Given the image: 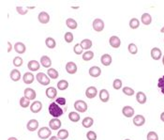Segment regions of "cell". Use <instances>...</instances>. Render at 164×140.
Returning a JSON list of instances; mask_svg holds the SVG:
<instances>
[{"mask_svg": "<svg viewBox=\"0 0 164 140\" xmlns=\"http://www.w3.org/2000/svg\"><path fill=\"white\" fill-rule=\"evenodd\" d=\"M48 110H49V114L54 118H59L63 115V113H64V110H63L60 107V105H58L56 102L50 104Z\"/></svg>", "mask_w": 164, "mask_h": 140, "instance_id": "cell-1", "label": "cell"}, {"mask_svg": "<svg viewBox=\"0 0 164 140\" xmlns=\"http://www.w3.org/2000/svg\"><path fill=\"white\" fill-rule=\"evenodd\" d=\"M36 78H37V81L39 82L40 85H42V86H48V85L50 84V82H51V80H50L49 76L46 75L43 73L37 74Z\"/></svg>", "mask_w": 164, "mask_h": 140, "instance_id": "cell-2", "label": "cell"}, {"mask_svg": "<svg viewBox=\"0 0 164 140\" xmlns=\"http://www.w3.org/2000/svg\"><path fill=\"white\" fill-rule=\"evenodd\" d=\"M74 108L80 113H85L87 110V104L83 100H78L74 103Z\"/></svg>", "mask_w": 164, "mask_h": 140, "instance_id": "cell-3", "label": "cell"}, {"mask_svg": "<svg viewBox=\"0 0 164 140\" xmlns=\"http://www.w3.org/2000/svg\"><path fill=\"white\" fill-rule=\"evenodd\" d=\"M51 134H52V131L48 127H42L38 132V136L40 139H47L51 136Z\"/></svg>", "mask_w": 164, "mask_h": 140, "instance_id": "cell-4", "label": "cell"}, {"mask_svg": "<svg viewBox=\"0 0 164 140\" xmlns=\"http://www.w3.org/2000/svg\"><path fill=\"white\" fill-rule=\"evenodd\" d=\"M93 29L97 32H101L104 29V22L99 18H97L93 21Z\"/></svg>", "mask_w": 164, "mask_h": 140, "instance_id": "cell-5", "label": "cell"}, {"mask_svg": "<svg viewBox=\"0 0 164 140\" xmlns=\"http://www.w3.org/2000/svg\"><path fill=\"white\" fill-rule=\"evenodd\" d=\"M61 126H62L61 120H59V118H54L49 121V127H50V129H51V130L56 131V130L59 129Z\"/></svg>", "mask_w": 164, "mask_h": 140, "instance_id": "cell-6", "label": "cell"}, {"mask_svg": "<svg viewBox=\"0 0 164 140\" xmlns=\"http://www.w3.org/2000/svg\"><path fill=\"white\" fill-rule=\"evenodd\" d=\"M24 97H26V98L29 101H32V100H35L36 97H37V93L36 91L33 90V88H27L24 90Z\"/></svg>", "mask_w": 164, "mask_h": 140, "instance_id": "cell-7", "label": "cell"}, {"mask_svg": "<svg viewBox=\"0 0 164 140\" xmlns=\"http://www.w3.org/2000/svg\"><path fill=\"white\" fill-rule=\"evenodd\" d=\"M26 128L29 132H35V131L39 128V121L37 120H30L26 124Z\"/></svg>", "mask_w": 164, "mask_h": 140, "instance_id": "cell-8", "label": "cell"}, {"mask_svg": "<svg viewBox=\"0 0 164 140\" xmlns=\"http://www.w3.org/2000/svg\"><path fill=\"white\" fill-rule=\"evenodd\" d=\"M134 112H135L134 108L129 106V105H126L122 109V113L126 118H132L134 116Z\"/></svg>", "mask_w": 164, "mask_h": 140, "instance_id": "cell-9", "label": "cell"}, {"mask_svg": "<svg viewBox=\"0 0 164 140\" xmlns=\"http://www.w3.org/2000/svg\"><path fill=\"white\" fill-rule=\"evenodd\" d=\"M66 71L69 74H74L77 73V65L74 62L69 61L66 64Z\"/></svg>", "mask_w": 164, "mask_h": 140, "instance_id": "cell-10", "label": "cell"}, {"mask_svg": "<svg viewBox=\"0 0 164 140\" xmlns=\"http://www.w3.org/2000/svg\"><path fill=\"white\" fill-rule=\"evenodd\" d=\"M98 94V90L95 87H89L86 88L85 90V96L88 99H93Z\"/></svg>", "mask_w": 164, "mask_h": 140, "instance_id": "cell-11", "label": "cell"}, {"mask_svg": "<svg viewBox=\"0 0 164 140\" xmlns=\"http://www.w3.org/2000/svg\"><path fill=\"white\" fill-rule=\"evenodd\" d=\"M109 43L113 48H119L121 45V41L117 36H112L109 39Z\"/></svg>", "mask_w": 164, "mask_h": 140, "instance_id": "cell-12", "label": "cell"}, {"mask_svg": "<svg viewBox=\"0 0 164 140\" xmlns=\"http://www.w3.org/2000/svg\"><path fill=\"white\" fill-rule=\"evenodd\" d=\"M42 109V104L40 101H35L30 105V110L32 113H39Z\"/></svg>", "mask_w": 164, "mask_h": 140, "instance_id": "cell-13", "label": "cell"}, {"mask_svg": "<svg viewBox=\"0 0 164 140\" xmlns=\"http://www.w3.org/2000/svg\"><path fill=\"white\" fill-rule=\"evenodd\" d=\"M145 123V118L142 115H136L133 118V124L135 126H142Z\"/></svg>", "mask_w": 164, "mask_h": 140, "instance_id": "cell-14", "label": "cell"}, {"mask_svg": "<svg viewBox=\"0 0 164 140\" xmlns=\"http://www.w3.org/2000/svg\"><path fill=\"white\" fill-rule=\"evenodd\" d=\"M38 19H39L40 23L41 24H48L50 21V15L46 11H41L40 12L39 16H38Z\"/></svg>", "mask_w": 164, "mask_h": 140, "instance_id": "cell-15", "label": "cell"}, {"mask_svg": "<svg viewBox=\"0 0 164 140\" xmlns=\"http://www.w3.org/2000/svg\"><path fill=\"white\" fill-rule=\"evenodd\" d=\"M112 61H113V58L109 54H104L100 57V62H101V64L104 66H110L112 64Z\"/></svg>", "mask_w": 164, "mask_h": 140, "instance_id": "cell-16", "label": "cell"}, {"mask_svg": "<svg viewBox=\"0 0 164 140\" xmlns=\"http://www.w3.org/2000/svg\"><path fill=\"white\" fill-rule=\"evenodd\" d=\"M89 75L92 77H99V76L101 74V69L98 66H93L89 69Z\"/></svg>", "mask_w": 164, "mask_h": 140, "instance_id": "cell-17", "label": "cell"}, {"mask_svg": "<svg viewBox=\"0 0 164 140\" xmlns=\"http://www.w3.org/2000/svg\"><path fill=\"white\" fill-rule=\"evenodd\" d=\"M162 56L161 54V50L158 48V47H154L151 50V57L154 59V60H158V59H161Z\"/></svg>", "mask_w": 164, "mask_h": 140, "instance_id": "cell-18", "label": "cell"}, {"mask_svg": "<svg viewBox=\"0 0 164 140\" xmlns=\"http://www.w3.org/2000/svg\"><path fill=\"white\" fill-rule=\"evenodd\" d=\"M46 96L48 97L49 99H56V95H57V90L56 88H48L47 90H46Z\"/></svg>", "mask_w": 164, "mask_h": 140, "instance_id": "cell-19", "label": "cell"}, {"mask_svg": "<svg viewBox=\"0 0 164 140\" xmlns=\"http://www.w3.org/2000/svg\"><path fill=\"white\" fill-rule=\"evenodd\" d=\"M34 79H35V76L33 75L32 73H26L24 74L23 76V81L24 84L26 85H29V84H32L33 82H34Z\"/></svg>", "mask_w": 164, "mask_h": 140, "instance_id": "cell-20", "label": "cell"}, {"mask_svg": "<svg viewBox=\"0 0 164 140\" xmlns=\"http://www.w3.org/2000/svg\"><path fill=\"white\" fill-rule=\"evenodd\" d=\"M27 68L31 71H37L40 68V65L37 60H30L27 63Z\"/></svg>", "mask_w": 164, "mask_h": 140, "instance_id": "cell-21", "label": "cell"}, {"mask_svg": "<svg viewBox=\"0 0 164 140\" xmlns=\"http://www.w3.org/2000/svg\"><path fill=\"white\" fill-rule=\"evenodd\" d=\"M40 64L44 68H48V69H50V67L52 65L51 58H50L48 56H42L40 57Z\"/></svg>", "mask_w": 164, "mask_h": 140, "instance_id": "cell-22", "label": "cell"}, {"mask_svg": "<svg viewBox=\"0 0 164 140\" xmlns=\"http://www.w3.org/2000/svg\"><path fill=\"white\" fill-rule=\"evenodd\" d=\"M99 99L102 103H107L110 99V94L107 90H101L99 91Z\"/></svg>", "mask_w": 164, "mask_h": 140, "instance_id": "cell-23", "label": "cell"}, {"mask_svg": "<svg viewBox=\"0 0 164 140\" xmlns=\"http://www.w3.org/2000/svg\"><path fill=\"white\" fill-rule=\"evenodd\" d=\"M136 100L140 104H145L146 103V100H147L146 95L145 94L144 92L139 91V92L136 93Z\"/></svg>", "mask_w": 164, "mask_h": 140, "instance_id": "cell-24", "label": "cell"}, {"mask_svg": "<svg viewBox=\"0 0 164 140\" xmlns=\"http://www.w3.org/2000/svg\"><path fill=\"white\" fill-rule=\"evenodd\" d=\"M26 45H24L23 42H16V43L14 44V50L17 52L18 54H24V52H26Z\"/></svg>", "mask_w": 164, "mask_h": 140, "instance_id": "cell-25", "label": "cell"}, {"mask_svg": "<svg viewBox=\"0 0 164 140\" xmlns=\"http://www.w3.org/2000/svg\"><path fill=\"white\" fill-rule=\"evenodd\" d=\"M10 79L12 80V81L17 82V81H19V80L21 79V73H20L18 70L13 69V70L10 71Z\"/></svg>", "mask_w": 164, "mask_h": 140, "instance_id": "cell-26", "label": "cell"}, {"mask_svg": "<svg viewBox=\"0 0 164 140\" xmlns=\"http://www.w3.org/2000/svg\"><path fill=\"white\" fill-rule=\"evenodd\" d=\"M93 123H94V120L90 117L85 118L82 121V125L85 127V128H90V127L93 126Z\"/></svg>", "mask_w": 164, "mask_h": 140, "instance_id": "cell-27", "label": "cell"}, {"mask_svg": "<svg viewBox=\"0 0 164 140\" xmlns=\"http://www.w3.org/2000/svg\"><path fill=\"white\" fill-rule=\"evenodd\" d=\"M142 23L144 24L145 25H149L151 23H152V17H151V15L149 13H144L142 15Z\"/></svg>", "mask_w": 164, "mask_h": 140, "instance_id": "cell-28", "label": "cell"}, {"mask_svg": "<svg viewBox=\"0 0 164 140\" xmlns=\"http://www.w3.org/2000/svg\"><path fill=\"white\" fill-rule=\"evenodd\" d=\"M80 44H81L82 48L83 50H87L88 51L92 47V41L89 40V39H85V40H83L81 42H80Z\"/></svg>", "mask_w": 164, "mask_h": 140, "instance_id": "cell-29", "label": "cell"}, {"mask_svg": "<svg viewBox=\"0 0 164 140\" xmlns=\"http://www.w3.org/2000/svg\"><path fill=\"white\" fill-rule=\"evenodd\" d=\"M66 24H67V27H68L70 29H76L77 28V22L75 21L74 19L72 18H68L66 20Z\"/></svg>", "mask_w": 164, "mask_h": 140, "instance_id": "cell-30", "label": "cell"}, {"mask_svg": "<svg viewBox=\"0 0 164 140\" xmlns=\"http://www.w3.org/2000/svg\"><path fill=\"white\" fill-rule=\"evenodd\" d=\"M45 44L49 49H54L56 46V41H54V39H53V38H51V37H49V38L46 39Z\"/></svg>", "mask_w": 164, "mask_h": 140, "instance_id": "cell-31", "label": "cell"}, {"mask_svg": "<svg viewBox=\"0 0 164 140\" xmlns=\"http://www.w3.org/2000/svg\"><path fill=\"white\" fill-rule=\"evenodd\" d=\"M47 74L51 79H57L58 75H59L58 74V71L56 69H54V68H50V69H48Z\"/></svg>", "mask_w": 164, "mask_h": 140, "instance_id": "cell-32", "label": "cell"}, {"mask_svg": "<svg viewBox=\"0 0 164 140\" xmlns=\"http://www.w3.org/2000/svg\"><path fill=\"white\" fill-rule=\"evenodd\" d=\"M57 137L61 139V140H65L69 137V132L66 129H61L58 131L57 133Z\"/></svg>", "mask_w": 164, "mask_h": 140, "instance_id": "cell-33", "label": "cell"}, {"mask_svg": "<svg viewBox=\"0 0 164 140\" xmlns=\"http://www.w3.org/2000/svg\"><path fill=\"white\" fill-rule=\"evenodd\" d=\"M68 88H69V83L67 80H60V81L57 83V88L59 90H65Z\"/></svg>", "mask_w": 164, "mask_h": 140, "instance_id": "cell-34", "label": "cell"}, {"mask_svg": "<svg viewBox=\"0 0 164 140\" xmlns=\"http://www.w3.org/2000/svg\"><path fill=\"white\" fill-rule=\"evenodd\" d=\"M69 118L72 122H78L80 120V118H81V117H80L78 112H70L69 114Z\"/></svg>", "mask_w": 164, "mask_h": 140, "instance_id": "cell-35", "label": "cell"}, {"mask_svg": "<svg viewBox=\"0 0 164 140\" xmlns=\"http://www.w3.org/2000/svg\"><path fill=\"white\" fill-rule=\"evenodd\" d=\"M93 57H94V53L92 52V51L88 50L83 54V59L85 61H89L91 59H93Z\"/></svg>", "mask_w": 164, "mask_h": 140, "instance_id": "cell-36", "label": "cell"}, {"mask_svg": "<svg viewBox=\"0 0 164 140\" xmlns=\"http://www.w3.org/2000/svg\"><path fill=\"white\" fill-rule=\"evenodd\" d=\"M129 27L132 29H137L139 27H140V21H139L137 18H132L129 21Z\"/></svg>", "mask_w": 164, "mask_h": 140, "instance_id": "cell-37", "label": "cell"}, {"mask_svg": "<svg viewBox=\"0 0 164 140\" xmlns=\"http://www.w3.org/2000/svg\"><path fill=\"white\" fill-rule=\"evenodd\" d=\"M29 104H30V101L27 100L26 97H22V98L20 99V105H21V107L26 108V107L29 106Z\"/></svg>", "mask_w": 164, "mask_h": 140, "instance_id": "cell-38", "label": "cell"}, {"mask_svg": "<svg viewBox=\"0 0 164 140\" xmlns=\"http://www.w3.org/2000/svg\"><path fill=\"white\" fill-rule=\"evenodd\" d=\"M128 50H129V52L132 55H136L138 53V48L134 43H129L128 46Z\"/></svg>", "mask_w": 164, "mask_h": 140, "instance_id": "cell-39", "label": "cell"}, {"mask_svg": "<svg viewBox=\"0 0 164 140\" xmlns=\"http://www.w3.org/2000/svg\"><path fill=\"white\" fill-rule=\"evenodd\" d=\"M64 39H65L66 42H68V43H70V42H72L73 40H74L73 34L71 33V32H67V33H65Z\"/></svg>", "mask_w": 164, "mask_h": 140, "instance_id": "cell-40", "label": "cell"}, {"mask_svg": "<svg viewBox=\"0 0 164 140\" xmlns=\"http://www.w3.org/2000/svg\"><path fill=\"white\" fill-rule=\"evenodd\" d=\"M123 93L127 96H132V95H134L135 92H134L133 88H129V87H125V88H123Z\"/></svg>", "mask_w": 164, "mask_h": 140, "instance_id": "cell-41", "label": "cell"}, {"mask_svg": "<svg viewBox=\"0 0 164 140\" xmlns=\"http://www.w3.org/2000/svg\"><path fill=\"white\" fill-rule=\"evenodd\" d=\"M147 140H158V135L156 132H149L146 136Z\"/></svg>", "mask_w": 164, "mask_h": 140, "instance_id": "cell-42", "label": "cell"}, {"mask_svg": "<svg viewBox=\"0 0 164 140\" xmlns=\"http://www.w3.org/2000/svg\"><path fill=\"white\" fill-rule=\"evenodd\" d=\"M83 51V49L82 48V46H81V44H80V43H76V44L74 45L73 52L76 54V55H82Z\"/></svg>", "mask_w": 164, "mask_h": 140, "instance_id": "cell-43", "label": "cell"}, {"mask_svg": "<svg viewBox=\"0 0 164 140\" xmlns=\"http://www.w3.org/2000/svg\"><path fill=\"white\" fill-rule=\"evenodd\" d=\"M23 59L22 57H15L13 58V65L15 67H21L23 65Z\"/></svg>", "mask_w": 164, "mask_h": 140, "instance_id": "cell-44", "label": "cell"}, {"mask_svg": "<svg viewBox=\"0 0 164 140\" xmlns=\"http://www.w3.org/2000/svg\"><path fill=\"white\" fill-rule=\"evenodd\" d=\"M113 87L116 90H120V88H122V81L120 79H115V81H113Z\"/></svg>", "mask_w": 164, "mask_h": 140, "instance_id": "cell-45", "label": "cell"}, {"mask_svg": "<svg viewBox=\"0 0 164 140\" xmlns=\"http://www.w3.org/2000/svg\"><path fill=\"white\" fill-rule=\"evenodd\" d=\"M158 88L161 90L162 94H164V76L163 77H161L158 81Z\"/></svg>", "mask_w": 164, "mask_h": 140, "instance_id": "cell-46", "label": "cell"}, {"mask_svg": "<svg viewBox=\"0 0 164 140\" xmlns=\"http://www.w3.org/2000/svg\"><path fill=\"white\" fill-rule=\"evenodd\" d=\"M86 138L88 140H97V134L94 131H89L88 133H86Z\"/></svg>", "mask_w": 164, "mask_h": 140, "instance_id": "cell-47", "label": "cell"}, {"mask_svg": "<svg viewBox=\"0 0 164 140\" xmlns=\"http://www.w3.org/2000/svg\"><path fill=\"white\" fill-rule=\"evenodd\" d=\"M16 10L19 14L21 15H26L28 11V8H24V7H17L16 8Z\"/></svg>", "mask_w": 164, "mask_h": 140, "instance_id": "cell-48", "label": "cell"}, {"mask_svg": "<svg viewBox=\"0 0 164 140\" xmlns=\"http://www.w3.org/2000/svg\"><path fill=\"white\" fill-rule=\"evenodd\" d=\"M56 103L58 105H66L67 101H66V99L64 98V97H59V98H57L56 100Z\"/></svg>", "mask_w": 164, "mask_h": 140, "instance_id": "cell-49", "label": "cell"}, {"mask_svg": "<svg viewBox=\"0 0 164 140\" xmlns=\"http://www.w3.org/2000/svg\"><path fill=\"white\" fill-rule=\"evenodd\" d=\"M7 44H8V50H7V51H8V53H10V51L12 50V44L10 43V41H8V42H7Z\"/></svg>", "mask_w": 164, "mask_h": 140, "instance_id": "cell-50", "label": "cell"}, {"mask_svg": "<svg viewBox=\"0 0 164 140\" xmlns=\"http://www.w3.org/2000/svg\"><path fill=\"white\" fill-rule=\"evenodd\" d=\"M49 140H59V138H58L57 136H52V137H50Z\"/></svg>", "mask_w": 164, "mask_h": 140, "instance_id": "cell-51", "label": "cell"}, {"mask_svg": "<svg viewBox=\"0 0 164 140\" xmlns=\"http://www.w3.org/2000/svg\"><path fill=\"white\" fill-rule=\"evenodd\" d=\"M161 120L164 122V112H162V113L161 114Z\"/></svg>", "mask_w": 164, "mask_h": 140, "instance_id": "cell-52", "label": "cell"}, {"mask_svg": "<svg viewBox=\"0 0 164 140\" xmlns=\"http://www.w3.org/2000/svg\"><path fill=\"white\" fill-rule=\"evenodd\" d=\"M8 140H18V139L16 138V137H13V136H12V137H10Z\"/></svg>", "mask_w": 164, "mask_h": 140, "instance_id": "cell-53", "label": "cell"}, {"mask_svg": "<svg viewBox=\"0 0 164 140\" xmlns=\"http://www.w3.org/2000/svg\"><path fill=\"white\" fill-rule=\"evenodd\" d=\"M161 33H164V27L161 29Z\"/></svg>", "mask_w": 164, "mask_h": 140, "instance_id": "cell-54", "label": "cell"}, {"mask_svg": "<svg viewBox=\"0 0 164 140\" xmlns=\"http://www.w3.org/2000/svg\"><path fill=\"white\" fill-rule=\"evenodd\" d=\"M162 63H163V65H164V57H162Z\"/></svg>", "mask_w": 164, "mask_h": 140, "instance_id": "cell-55", "label": "cell"}, {"mask_svg": "<svg viewBox=\"0 0 164 140\" xmlns=\"http://www.w3.org/2000/svg\"><path fill=\"white\" fill-rule=\"evenodd\" d=\"M125 140H130V139H125Z\"/></svg>", "mask_w": 164, "mask_h": 140, "instance_id": "cell-56", "label": "cell"}]
</instances>
